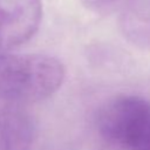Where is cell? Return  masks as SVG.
I'll use <instances>...</instances> for the list:
<instances>
[{"mask_svg": "<svg viewBox=\"0 0 150 150\" xmlns=\"http://www.w3.org/2000/svg\"><path fill=\"white\" fill-rule=\"evenodd\" d=\"M35 125L26 104L0 94V150H30Z\"/></svg>", "mask_w": 150, "mask_h": 150, "instance_id": "cell-4", "label": "cell"}, {"mask_svg": "<svg viewBox=\"0 0 150 150\" xmlns=\"http://www.w3.org/2000/svg\"><path fill=\"white\" fill-rule=\"evenodd\" d=\"M124 0H82L83 5L95 12H105L115 8Z\"/></svg>", "mask_w": 150, "mask_h": 150, "instance_id": "cell-6", "label": "cell"}, {"mask_svg": "<svg viewBox=\"0 0 150 150\" xmlns=\"http://www.w3.org/2000/svg\"><path fill=\"white\" fill-rule=\"evenodd\" d=\"M120 28L131 43L150 49V0H129L121 13Z\"/></svg>", "mask_w": 150, "mask_h": 150, "instance_id": "cell-5", "label": "cell"}, {"mask_svg": "<svg viewBox=\"0 0 150 150\" xmlns=\"http://www.w3.org/2000/svg\"><path fill=\"white\" fill-rule=\"evenodd\" d=\"M41 0H0V50L21 46L38 32Z\"/></svg>", "mask_w": 150, "mask_h": 150, "instance_id": "cell-3", "label": "cell"}, {"mask_svg": "<svg viewBox=\"0 0 150 150\" xmlns=\"http://www.w3.org/2000/svg\"><path fill=\"white\" fill-rule=\"evenodd\" d=\"M105 142L120 150H150V101L120 95L107 102L97 118Z\"/></svg>", "mask_w": 150, "mask_h": 150, "instance_id": "cell-2", "label": "cell"}, {"mask_svg": "<svg viewBox=\"0 0 150 150\" xmlns=\"http://www.w3.org/2000/svg\"><path fill=\"white\" fill-rule=\"evenodd\" d=\"M63 79V64L54 56L0 52L1 95L27 104L53 95Z\"/></svg>", "mask_w": 150, "mask_h": 150, "instance_id": "cell-1", "label": "cell"}]
</instances>
